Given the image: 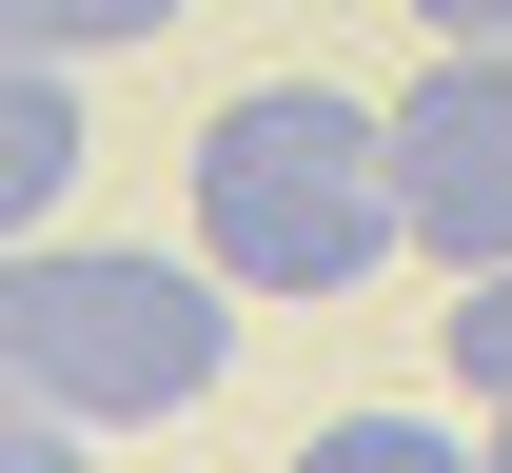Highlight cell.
Returning <instances> with one entry per match:
<instances>
[{"instance_id": "cell-7", "label": "cell", "mask_w": 512, "mask_h": 473, "mask_svg": "<svg viewBox=\"0 0 512 473\" xmlns=\"http://www.w3.org/2000/svg\"><path fill=\"white\" fill-rule=\"evenodd\" d=\"M434 336H453V375L512 414V257H493V276H453V316H434Z\"/></svg>"}, {"instance_id": "cell-1", "label": "cell", "mask_w": 512, "mask_h": 473, "mask_svg": "<svg viewBox=\"0 0 512 473\" xmlns=\"http://www.w3.org/2000/svg\"><path fill=\"white\" fill-rule=\"evenodd\" d=\"M197 257L237 296H355L375 257H414L394 99H355V79H237L197 119Z\"/></svg>"}, {"instance_id": "cell-8", "label": "cell", "mask_w": 512, "mask_h": 473, "mask_svg": "<svg viewBox=\"0 0 512 473\" xmlns=\"http://www.w3.org/2000/svg\"><path fill=\"white\" fill-rule=\"evenodd\" d=\"M0 473H99V434H79V414H40V395H0Z\"/></svg>"}, {"instance_id": "cell-9", "label": "cell", "mask_w": 512, "mask_h": 473, "mask_svg": "<svg viewBox=\"0 0 512 473\" xmlns=\"http://www.w3.org/2000/svg\"><path fill=\"white\" fill-rule=\"evenodd\" d=\"M414 20H434V40H512V0H414Z\"/></svg>"}, {"instance_id": "cell-4", "label": "cell", "mask_w": 512, "mask_h": 473, "mask_svg": "<svg viewBox=\"0 0 512 473\" xmlns=\"http://www.w3.org/2000/svg\"><path fill=\"white\" fill-rule=\"evenodd\" d=\"M79 60H0V237H40V217L79 198Z\"/></svg>"}, {"instance_id": "cell-3", "label": "cell", "mask_w": 512, "mask_h": 473, "mask_svg": "<svg viewBox=\"0 0 512 473\" xmlns=\"http://www.w3.org/2000/svg\"><path fill=\"white\" fill-rule=\"evenodd\" d=\"M394 198H414V257L453 276L512 257V40H434V79L394 99Z\"/></svg>"}, {"instance_id": "cell-6", "label": "cell", "mask_w": 512, "mask_h": 473, "mask_svg": "<svg viewBox=\"0 0 512 473\" xmlns=\"http://www.w3.org/2000/svg\"><path fill=\"white\" fill-rule=\"evenodd\" d=\"M178 0H0V40L20 60H119V40H158Z\"/></svg>"}, {"instance_id": "cell-5", "label": "cell", "mask_w": 512, "mask_h": 473, "mask_svg": "<svg viewBox=\"0 0 512 473\" xmlns=\"http://www.w3.org/2000/svg\"><path fill=\"white\" fill-rule=\"evenodd\" d=\"M296 473H493V454L434 414H335V434H296Z\"/></svg>"}, {"instance_id": "cell-10", "label": "cell", "mask_w": 512, "mask_h": 473, "mask_svg": "<svg viewBox=\"0 0 512 473\" xmlns=\"http://www.w3.org/2000/svg\"><path fill=\"white\" fill-rule=\"evenodd\" d=\"M493 473H512V414H493Z\"/></svg>"}, {"instance_id": "cell-2", "label": "cell", "mask_w": 512, "mask_h": 473, "mask_svg": "<svg viewBox=\"0 0 512 473\" xmlns=\"http://www.w3.org/2000/svg\"><path fill=\"white\" fill-rule=\"evenodd\" d=\"M237 276L217 257H138V237H20L0 257V395L79 414V434H158L237 375Z\"/></svg>"}]
</instances>
